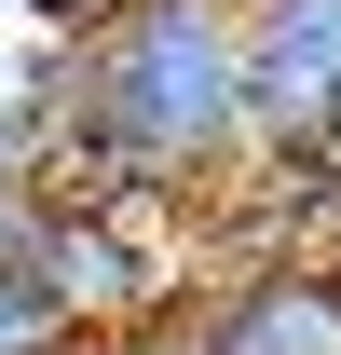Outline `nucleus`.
<instances>
[{"label":"nucleus","mask_w":341,"mask_h":355,"mask_svg":"<svg viewBox=\"0 0 341 355\" xmlns=\"http://www.w3.org/2000/svg\"><path fill=\"white\" fill-rule=\"evenodd\" d=\"M246 164H259V123H246V28H232V0H110L69 42L55 191L164 205V219L205 232V205Z\"/></svg>","instance_id":"nucleus-1"},{"label":"nucleus","mask_w":341,"mask_h":355,"mask_svg":"<svg viewBox=\"0 0 341 355\" xmlns=\"http://www.w3.org/2000/svg\"><path fill=\"white\" fill-rule=\"evenodd\" d=\"M14 260L55 287L69 328H137V314H177L205 287V260H177V219L164 205H96V191H42Z\"/></svg>","instance_id":"nucleus-2"},{"label":"nucleus","mask_w":341,"mask_h":355,"mask_svg":"<svg viewBox=\"0 0 341 355\" xmlns=\"http://www.w3.org/2000/svg\"><path fill=\"white\" fill-rule=\"evenodd\" d=\"M232 28H246L259 164H328L341 150V0H232Z\"/></svg>","instance_id":"nucleus-3"},{"label":"nucleus","mask_w":341,"mask_h":355,"mask_svg":"<svg viewBox=\"0 0 341 355\" xmlns=\"http://www.w3.org/2000/svg\"><path fill=\"white\" fill-rule=\"evenodd\" d=\"M191 355H341V246L314 260H218L177 301Z\"/></svg>","instance_id":"nucleus-4"},{"label":"nucleus","mask_w":341,"mask_h":355,"mask_svg":"<svg viewBox=\"0 0 341 355\" xmlns=\"http://www.w3.org/2000/svg\"><path fill=\"white\" fill-rule=\"evenodd\" d=\"M69 342H82V328L55 314V287L28 260H0V355H69Z\"/></svg>","instance_id":"nucleus-5"},{"label":"nucleus","mask_w":341,"mask_h":355,"mask_svg":"<svg viewBox=\"0 0 341 355\" xmlns=\"http://www.w3.org/2000/svg\"><path fill=\"white\" fill-rule=\"evenodd\" d=\"M69 355H191V328L177 314H137V328H82Z\"/></svg>","instance_id":"nucleus-6"},{"label":"nucleus","mask_w":341,"mask_h":355,"mask_svg":"<svg viewBox=\"0 0 341 355\" xmlns=\"http://www.w3.org/2000/svg\"><path fill=\"white\" fill-rule=\"evenodd\" d=\"M0 14H14V28H55V42H82L110 0H0Z\"/></svg>","instance_id":"nucleus-7"}]
</instances>
